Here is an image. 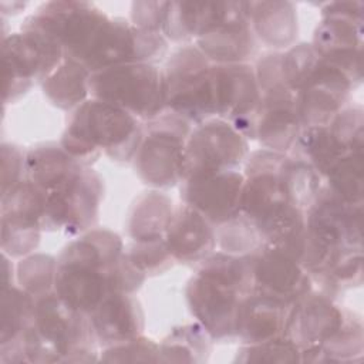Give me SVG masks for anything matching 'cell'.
I'll use <instances>...</instances> for the list:
<instances>
[{
	"mask_svg": "<svg viewBox=\"0 0 364 364\" xmlns=\"http://www.w3.org/2000/svg\"><path fill=\"white\" fill-rule=\"evenodd\" d=\"M128 259L121 237L108 229H90L57 257L55 294L90 314L111 293H135L145 280Z\"/></svg>",
	"mask_w": 364,
	"mask_h": 364,
	"instance_id": "cell-1",
	"label": "cell"
},
{
	"mask_svg": "<svg viewBox=\"0 0 364 364\" xmlns=\"http://www.w3.org/2000/svg\"><path fill=\"white\" fill-rule=\"evenodd\" d=\"M142 135L141 119L114 104L91 97L71 112L60 145L82 166H90L101 154L117 162H129Z\"/></svg>",
	"mask_w": 364,
	"mask_h": 364,
	"instance_id": "cell-2",
	"label": "cell"
},
{
	"mask_svg": "<svg viewBox=\"0 0 364 364\" xmlns=\"http://www.w3.org/2000/svg\"><path fill=\"white\" fill-rule=\"evenodd\" d=\"M34 363L95 361L98 346L88 316L65 304L55 291L36 299Z\"/></svg>",
	"mask_w": 364,
	"mask_h": 364,
	"instance_id": "cell-3",
	"label": "cell"
},
{
	"mask_svg": "<svg viewBox=\"0 0 364 364\" xmlns=\"http://www.w3.org/2000/svg\"><path fill=\"white\" fill-rule=\"evenodd\" d=\"M165 111L191 125L215 118L212 63L193 44H182L168 57L162 70Z\"/></svg>",
	"mask_w": 364,
	"mask_h": 364,
	"instance_id": "cell-4",
	"label": "cell"
},
{
	"mask_svg": "<svg viewBox=\"0 0 364 364\" xmlns=\"http://www.w3.org/2000/svg\"><path fill=\"white\" fill-rule=\"evenodd\" d=\"M90 94L128 111L142 122L165 111L164 75L154 63H129L92 73Z\"/></svg>",
	"mask_w": 364,
	"mask_h": 364,
	"instance_id": "cell-5",
	"label": "cell"
},
{
	"mask_svg": "<svg viewBox=\"0 0 364 364\" xmlns=\"http://www.w3.org/2000/svg\"><path fill=\"white\" fill-rule=\"evenodd\" d=\"M191 131L188 121L169 111L144 124V135L132 159L144 183L166 189L183 181L185 146Z\"/></svg>",
	"mask_w": 364,
	"mask_h": 364,
	"instance_id": "cell-6",
	"label": "cell"
},
{
	"mask_svg": "<svg viewBox=\"0 0 364 364\" xmlns=\"http://www.w3.org/2000/svg\"><path fill=\"white\" fill-rule=\"evenodd\" d=\"M108 16L92 3L47 1L26 17L21 30H33L54 40L65 58L82 63Z\"/></svg>",
	"mask_w": 364,
	"mask_h": 364,
	"instance_id": "cell-7",
	"label": "cell"
},
{
	"mask_svg": "<svg viewBox=\"0 0 364 364\" xmlns=\"http://www.w3.org/2000/svg\"><path fill=\"white\" fill-rule=\"evenodd\" d=\"M311 47L318 58L361 82L363 57V3L333 1L321 9Z\"/></svg>",
	"mask_w": 364,
	"mask_h": 364,
	"instance_id": "cell-8",
	"label": "cell"
},
{
	"mask_svg": "<svg viewBox=\"0 0 364 364\" xmlns=\"http://www.w3.org/2000/svg\"><path fill=\"white\" fill-rule=\"evenodd\" d=\"M1 54L6 104L21 97L34 82H43L64 60V51L54 40L33 30L4 36Z\"/></svg>",
	"mask_w": 364,
	"mask_h": 364,
	"instance_id": "cell-9",
	"label": "cell"
},
{
	"mask_svg": "<svg viewBox=\"0 0 364 364\" xmlns=\"http://www.w3.org/2000/svg\"><path fill=\"white\" fill-rule=\"evenodd\" d=\"M195 46L212 64L249 63L256 53L246 1H210L208 21Z\"/></svg>",
	"mask_w": 364,
	"mask_h": 364,
	"instance_id": "cell-10",
	"label": "cell"
},
{
	"mask_svg": "<svg viewBox=\"0 0 364 364\" xmlns=\"http://www.w3.org/2000/svg\"><path fill=\"white\" fill-rule=\"evenodd\" d=\"M247 155V138L239 129L222 118H209L195 125L188 136L183 179L237 169Z\"/></svg>",
	"mask_w": 364,
	"mask_h": 364,
	"instance_id": "cell-11",
	"label": "cell"
},
{
	"mask_svg": "<svg viewBox=\"0 0 364 364\" xmlns=\"http://www.w3.org/2000/svg\"><path fill=\"white\" fill-rule=\"evenodd\" d=\"M47 193L44 229L81 235L97 223L104 185L100 175L90 166Z\"/></svg>",
	"mask_w": 364,
	"mask_h": 364,
	"instance_id": "cell-12",
	"label": "cell"
},
{
	"mask_svg": "<svg viewBox=\"0 0 364 364\" xmlns=\"http://www.w3.org/2000/svg\"><path fill=\"white\" fill-rule=\"evenodd\" d=\"M47 191L24 178L1 195V249L9 257L30 255L44 229Z\"/></svg>",
	"mask_w": 364,
	"mask_h": 364,
	"instance_id": "cell-13",
	"label": "cell"
},
{
	"mask_svg": "<svg viewBox=\"0 0 364 364\" xmlns=\"http://www.w3.org/2000/svg\"><path fill=\"white\" fill-rule=\"evenodd\" d=\"M162 34L138 28L125 18H108L82 60L91 74L129 63H154L166 51Z\"/></svg>",
	"mask_w": 364,
	"mask_h": 364,
	"instance_id": "cell-14",
	"label": "cell"
},
{
	"mask_svg": "<svg viewBox=\"0 0 364 364\" xmlns=\"http://www.w3.org/2000/svg\"><path fill=\"white\" fill-rule=\"evenodd\" d=\"M363 206L350 205L326 186L306 210V235L336 257L363 252Z\"/></svg>",
	"mask_w": 364,
	"mask_h": 364,
	"instance_id": "cell-15",
	"label": "cell"
},
{
	"mask_svg": "<svg viewBox=\"0 0 364 364\" xmlns=\"http://www.w3.org/2000/svg\"><path fill=\"white\" fill-rule=\"evenodd\" d=\"M191 314L215 341L236 338V317L245 294L237 287L195 272L185 290Z\"/></svg>",
	"mask_w": 364,
	"mask_h": 364,
	"instance_id": "cell-16",
	"label": "cell"
},
{
	"mask_svg": "<svg viewBox=\"0 0 364 364\" xmlns=\"http://www.w3.org/2000/svg\"><path fill=\"white\" fill-rule=\"evenodd\" d=\"M212 85L216 118L230 122L253 139L255 117L262 98L255 67L249 63L212 64Z\"/></svg>",
	"mask_w": 364,
	"mask_h": 364,
	"instance_id": "cell-17",
	"label": "cell"
},
{
	"mask_svg": "<svg viewBox=\"0 0 364 364\" xmlns=\"http://www.w3.org/2000/svg\"><path fill=\"white\" fill-rule=\"evenodd\" d=\"M350 316L333 297L311 290L289 307L284 336L300 350L320 348L338 334Z\"/></svg>",
	"mask_w": 364,
	"mask_h": 364,
	"instance_id": "cell-18",
	"label": "cell"
},
{
	"mask_svg": "<svg viewBox=\"0 0 364 364\" xmlns=\"http://www.w3.org/2000/svg\"><path fill=\"white\" fill-rule=\"evenodd\" d=\"M358 84L337 67L318 58L311 74L296 92V109L303 128L328 125L346 107Z\"/></svg>",
	"mask_w": 364,
	"mask_h": 364,
	"instance_id": "cell-19",
	"label": "cell"
},
{
	"mask_svg": "<svg viewBox=\"0 0 364 364\" xmlns=\"http://www.w3.org/2000/svg\"><path fill=\"white\" fill-rule=\"evenodd\" d=\"M249 257L253 291L273 297L290 307L313 290L310 274L286 250L263 245Z\"/></svg>",
	"mask_w": 364,
	"mask_h": 364,
	"instance_id": "cell-20",
	"label": "cell"
},
{
	"mask_svg": "<svg viewBox=\"0 0 364 364\" xmlns=\"http://www.w3.org/2000/svg\"><path fill=\"white\" fill-rule=\"evenodd\" d=\"M243 182L237 169L186 178L181 182V199L216 228L240 213Z\"/></svg>",
	"mask_w": 364,
	"mask_h": 364,
	"instance_id": "cell-21",
	"label": "cell"
},
{
	"mask_svg": "<svg viewBox=\"0 0 364 364\" xmlns=\"http://www.w3.org/2000/svg\"><path fill=\"white\" fill-rule=\"evenodd\" d=\"M301 128L293 91L262 94L253 124V139L264 149L287 154L293 149Z\"/></svg>",
	"mask_w": 364,
	"mask_h": 364,
	"instance_id": "cell-22",
	"label": "cell"
},
{
	"mask_svg": "<svg viewBox=\"0 0 364 364\" xmlns=\"http://www.w3.org/2000/svg\"><path fill=\"white\" fill-rule=\"evenodd\" d=\"M88 320L98 346L109 347L135 338L144 331V311L134 293H111Z\"/></svg>",
	"mask_w": 364,
	"mask_h": 364,
	"instance_id": "cell-23",
	"label": "cell"
},
{
	"mask_svg": "<svg viewBox=\"0 0 364 364\" xmlns=\"http://www.w3.org/2000/svg\"><path fill=\"white\" fill-rule=\"evenodd\" d=\"M165 242L173 262L199 263L216 247L215 226L191 206H175Z\"/></svg>",
	"mask_w": 364,
	"mask_h": 364,
	"instance_id": "cell-24",
	"label": "cell"
},
{
	"mask_svg": "<svg viewBox=\"0 0 364 364\" xmlns=\"http://www.w3.org/2000/svg\"><path fill=\"white\" fill-rule=\"evenodd\" d=\"M289 307L266 294L252 291L240 301L236 317V338L255 344L284 336Z\"/></svg>",
	"mask_w": 364,
	"mask_h": 364,
	"instance_id": "cell-25",
	"label": "cell"
},
{
	"mask_svg": "<svg viewBox=\"0 0 364 364\" xmlns=\"http://www.w3.org/2000/svg\"><path fill=\"white\" fill-rule=\"evenodd\" d=\"M255 36L273 51L290 48L297 37V13L289 1H246Z\"/></svg>",
	"mask_w": 364,
	"mask_h": 364,
	"instance_id": "cell-26",
	"label": "cell"
},
{
	"mask_svg": "<svg viewBox=\"0 0 364 364\" xmlns=\"http://www.w3.org/2000/svg\"><path fill=\"white\" fill-rule=\"evenodd\" d=\"M82 168L57 144H40L26 154V178L47 192L64 185Z\"/></svg>",
	"mask_w": 364,
	"mask_h": 364,
	"instance_id": "cell-27",
	"label": "cell"
},
{
	"mask_svg": "<svg viewBox=\"0 0 364 364\" xmlns=\"http://www.w3.org/2000/svg\"><path fill=\"white\" fill-rule=\"evenodd\" d=\"M173 203L159 191L139 195L128 215L127 230L134 242L164 239L173 215Z\"/></svg>",
	"mask_w": 364,
	"mask_h": 364,
	"instance_id": "cell-28",
	"label": "cell"
},
{
	"mask_svg": "<svg viewBox=\"0 0 364 364\" xmlns=\"http://www.w3.org/2000/svg\"><path fill=\"white\" fill-rule=\"evenodd\" d=\"M91 71L81 63L65 58L43 81V91L48 101L60 109L74 111L88 100Z\"/></svg>",
	"mask_w": 364,
	"mask_h": 364,
	"instance_id": "cell-29",
	"label": "cell"
},
{
	"mask_svg": "<svg viewBox=\"0 0 364 364\" xmlns=\"http://www.w3.org/2000/svg\"><path fill=\"white\" fill-rule=\"evenodd\" d=\"M36 299L18 286L1 289L0 353L16 347L34 324Z\"/></svg>",
	"mask_w": 364,
	"mask_h": 364,
	"instance_id": "cell-30",
	"label": "cell"
},
{
	"mask_svg": "<svg viewBox=\"0 0 364 364\" xmlns=\"http://www.w3.org/2000/svg\"><path fill=\"white\" fill-rule=\"evenodd\" d=\"M212 350V337L199 324L173 328L159 344L161 361L199 363L206 361Z\"/></svg>",
	"mask_w": 364,
	"mask_h": 364,
	"instance_id": "cell-31",
	"label": "cell"
},
{
	"mask_svg": "<svg viewBox=\"0 0 364 364\" xmlns=\"http://www.w3.org/2000/svg\"><path fill=\"white\" fill-rule=\"evenodd\" d=\"M210 10V1H168L162 36L173 43L189 44L203 30Z\"/></svg>",
	"mask_w": 364,
	"mask_h": 364,
	"instance_id": "cell-32",
	"label": "cell"
},
{
	"mask_svg": "<svg viewBox=\"0 0 364 364\" xmlns=\"http://www.w3.org/2000/svg\"><path fill=\"white\" fill-rule=\"evenodd\" d=\"M296 158L310 164L321 178L346 152L338 146L327 125L301 128L293 146Z\"/></svg>",
	"mask_w": 364,
	"mask_h": 364,
	"instance_id": "cell-33",
	"label": "cell"
},
{
	"mask_svg": "<svg viewBox=\"0 0 364 364\" xmlns=\"http://www.w3.org/2000/svg\"><path fill=\"white\" fill-rule=\"evenodd\" d=\"M363 151L343 155L324 175L326 188L338 199L363 206Z\"/></svg>",
	"mask_w": 364,
	"mask_h": 364,
	"instance_id": "cell-34",
	"label": "cell"
},
{
	"mask_svg": "<svg viewBox=\"0 0 364 364\" xmlns=\"http://www.w3.org/2000/svg\"><path fill=\"white\" fill-rule=\"evenodd\" d=\"M57 273V259L44 253H34L24 256L16 270L18 287L38 299L54 291V282Z\"/></svg>",
	"mask_w": 364,
	"mask_h": 364,
	"instance_id": "cell-35",
	"label": "cell"
},
{
	"mask_svg": "<svg viewBox=\"0 0 364 364\" xmlns=\"http://www.w3.org/2000/svg\"><path fill=\"white\" fill-rule=\"evenodd\" d=\"M215 230L216 243L220 250L226 253L249 256L263 246V240L256 226L243 213L216 226Z\"/></svg>",
	"mask_w": 364,
	"mask_h": 364,
	"instance_id": "cell-36",
	"label": "cell"
},
{
	"mask_svg": "<svg viewBox=\"0 0 364 364\" xmlns=\"http://www.w3.org/2000/svg\"><path fill=\"white\" fill-rule=\"evenodd\" d=\"M239 363H300V348L286 336L255 344H243L235 357Z\"/></svg>",
	"mask_w": 364,
	"mask_h": 364,
	"instance_id": "cell-37",
	"label": "cell"
},
{
	"mask_svg": "<svg viewBox=\"0 0 364 364\" xmlns=\"http://www.w3.org/2000/svg\"><path fill=\"white\" fill-rule=\"evenodd\" d=\"M363 108L361 105L344 107L327 125L338 146L346 152L363 151Z\"/></svg>",
	"mask_w": 364,
	"mask_h": 364,
	"instance_id": "cell-38",
	"label": "cell"
},
{
	"mask_svg": "<svg viewBox=\"0 0 364 364\" xmlns=\"http://www.w3.org/2000/svg\"><path fill=\"white\" fill-rule=\"evenodd\" d=\"M125 253L132 264L145 276L162 273L169 269L173 262L165 237L158 240H132Z\"/></svg>",
	"mask_w": 364,
	"mask_h": 364,
	"instance_id": "cell-39",
	"label": "cell"
},
{
	"mask_svg": "<svg viewBox=\"0 0 364 364\" xmlns=\"http://www.w3.org/2000/svg\"><path fill=\"white\" fill-rule=\"evenodd\" d=\"M318 63V55L309 43L293 44L283 51V74L287 87L296 94Z\"/></svg>",
	"mask_w": 364,
	"mask_h": 364,
	"instance_id": "cell-40",
	"label": "cell"
},
{
	"mask_svg": "<svg viewBox=\"0 0 364 364\" xmlns=\"http://www.w3.org/2000/svg\"><path fill=\"white\" fill-rule=\"evenodd\" d=\"M98 360L109 363H156L161 361L159 344L141 334L128 341L104 347V351L101 353Z\"/></svg>",
	"mask_w": 364,
	"mask_h": 364,
	"instance_id": "cell-41",
	"label": "cell"
},
{
	"mask_svg": "<svg viewBox=\"0 0 364 364\" xmlns=\"http://www.w3.org/2000/svg\"><path fill=\"white\" fill-rule=\"evenodd\" d=\"M26 178V154L13 144L1 145V195Z\"/></svg>",
	"mask_w": 364,
	"mask_h": 364,
	"instance_id": "cell-42",
	"label": "cell"
},
{
	"mask_svg": "<svg viewBox=\"0 0 364 364\" xmlns=\"http://www.w3.org/2000/svg\"><path fill=\"white\" fill-rule=\"evenodd\" d=\"M168 1H134L131 4V23L141 30L162 34Z\"/></svg>",
	"mask_w": 364,
	"mask_h": 364,
	"instance_id": "cell-43",
	"label": "cell"
},
{
	"mask_svg": "<svg viewBox=\"0 0 364 364\" xmlns=\"http://www.w3.org/2000/svg\"><path fill=\"white\" fill-rule=\"evenodd\" d=\"M1 272H3V279H1V289H7L13 286V266L9 262V256L3 253V263H1Z\"/></svg>",
	"mask_w": 364,
	"mask_h": 364,
	"instance_id": "cell-44",
	"label": "cell"
}]
</instances>
